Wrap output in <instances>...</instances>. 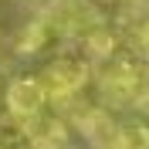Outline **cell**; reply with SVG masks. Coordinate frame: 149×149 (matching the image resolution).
Instances as JSON below:
<instances>
[{
  "instance_id": "4",
  "label": "cell",
  "mask_w": 149,
  "mask_h": 149,
  "mask_svg": "<svg viewBox=\"0 0 149 149\" xmlns=\"http://www.w3.org/2000/svg\"><path fill=\"white\" fill-rule=\"evenodd\" d=\"M71 115L92 149H122V122H115L105 109H78Z\"/></svg>"
},
{
  "instance_id": "3",
  "label": "cell",
  "mask_w": 149,
  "mask_h": 149,
  "mask_svg": "<svg viewBox=\"0 0 149 149\" xmlns=\"http://www.w3.org/2000/svg\"><path fill=\"white\" fill-rule=\"evenodd\" d=\"M44 17L58 37H85L88 31L98 27V14H95L92 0H58L51 14Z\"/></svg>"
},
{
  "instance_id": "1",
  "label": "cell",
  "mask_w": 149,
  "mask_h": 149,
  "mask_svg": "<svg viewBox=\"0 0 149 149\" xmlns=\"http://www.w3.org/2000/svg\"><path fill=\"white\" fill-rule=\"evenodd\" d=\"M88 78H92L88 54H61L41 71L51 105H74L78 95L88 88Z\"/></svg>"
},
{
  "instance_id": "2",
  "label": "cell",
  "mask_w": 149,
  "mask_h": 149,
  "mask_svg": "<svg viewBox=\"0 0 149 149\" xmlns=\"http://www.w3.org/2000/svg\"><path fill=\"white\" fill-rule=\"evenodd\" d=\"M3 102H7V115H14L17 122H31L51 105V98H47V88L41 81V74H17L7 85Z\"/></svg>"
},
{
  "instance_id": "5",
  "label": "cell",
  "mask_w": 149,
  "mask_h": 149,
  "mask_svg": "<svg viewBox=\"0 0 149 149\" xmlns=\"http://www.w3.org/2000/svg\"><path fill=\"white\" fill-rule=\"evenodd\" d=\"M31 132V142H34V149H65L68 142V125L61 122V115H54V112H41L37 119L24 122Z\"/></svg>"
},
{
  "instance_id": "7",
  "label": "cell",
  "mask_w": 149,
  "mask_h": 149,
  "mask_svg": "<svg viewBox=\"0 0 149 149\" xmlns=\"http://www.w3.org/2000/svg\"><path fill=\"white\" fill-rule=\"evenodd\" d=\"M0 149H34L27 125H24V122H17L14 115L0 119Z\"/></svg>"
},
{
  "instance_id": "6",
  "label": "cell",
  "mask_w": 149,
  "mask_h": 149,
  "mask_svg": "<svg viewBox=\"0 0 149 149\" xmlns=\"http://www.w3.org/2000/svg\"><path fill=\"white\" fill-rule=\"evenodd\" d=\"M51 37H58L54 27L47 24V17H41V20H34V24H27V27L14 37V51H17L20 58H31V54H37V51H44Z\"/></svg>"
},
{
  "instance_id": "9",
  "label": "cell",
  "mask_w": 149,
  "mask_h": 149,
  "mask_svg": "<svg viewBox=\"0 0 149 149\" xmlns=\"http://www.w3.org/2000/svg\"><path fill=\"white\" fill-rule=\"evenodd\" d=\"M34 3H37V0H34Z\"/></svg>"
},
{
  "instance_id": "8",
  "label": "cell",
  "mask_w": 149,
  "mask_h": 149,
  "mask_svg": "<svg viewBox=\"0 0 149 149\" xmlns=\"http://www.w3.org/2000/svg\"><path fill=\"white\" fill-rule=\"evenodd\" d=\"M122 149H149V122H122Z\"/></svg>"
}]
</instances>
